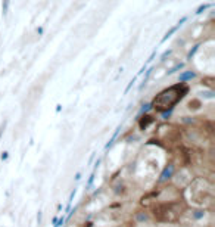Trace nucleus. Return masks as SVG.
<instances>
[{
  "label": "nucleus",
  "instance_id": "obj_1",
  "mask_svg": "<svg viewBox=\"0 0 215 227\" xmlns=\"http://www.w3.org/2000/svg\"><path fill=\"white\" fill-rule=\"evenodd\" d=\"M189 87L186 84H174L171 87L163 88L161 93H158L155 97H153V102L150 103V106L156 111V112H166V111H171L174 106L178 103L180 100L187 94Z\"/></svg>",
  "mask_w": 215,
  "mask_h": 227
},
{
  "label": "nucleus",
  "instance_id": "obj_2",
  "mask_svg": "<svg viewBox=\"0 0 215 227\" xmlns=\"http://www.w3.org/2000/svg\"><path fill=\"white\" fill-rule=\"evenodd\" d=\"M196 77H197V74L195 71H186V72H183V74L178 75V80L180 81H190V80H193Z\"/></svg>",
  "mask_w": 215,
  "mask_h": 227
},
{
  "label": "nucleus",
  "instance_id": "obj_3",
  "mask_svg": "<svg viewBox=\"0 0 215 227\" xmlns=\"http://www.w3.org/2000/svg\"><path fill=\"white\" fill-rule=\"evenodd\" d=\"M150 122H153V117H150L147 112L143 114V117H142V120H140V128H142V130L147 128V125H149Z\"/></svg>",
  "mask_w": 215,
  "mask_h": 227
},
{
  "label": "nucleus",
  "instance_id": "obj_4",
  "mask_svg": "<svg viewBox=\"0 0 215 227\" xmlns=\"http://www.w3.org/2000/svg\"><path fill=\"white\" fill-rule=\"evenodd\" d=\"M189 109L190 111H199L200 108H202V102L199 100V99H192L190 102H189Z\"/></svg>",
  "mask_w": 215,
  "mask_h": 227
},
{
  "label": "nucleus",
  "instance_id": "obj_5",
  "mask_svg": "<svg viewBox=\"0 0 215 227\" xmlns=\"http://www.w3.org/2000/svg\"><path fill=\"white\" fill-rule=\"evenodd\" d=\"M172 175V165L169 164L166 168H165V171L162 173V175H161V180H166V178H169Z\"/></svg>",
  "mask_w": 215,
  "mask_h": 227
},
{
  "label": "nucleus",
  "instance_id": "obj_6",
  "mask_svg": "<svg viewBox=\"0 0 215 227\" xmlns=\"http://www.w3.org/2000/svg\"><path fill=\"white\" fill-rule=\"evenodd\" d=\"M9 6H10V0H1V13H3V16L7 15Z\"/></svg>",
  "mask_w": 215,
  "mask_h": 227
},
{
  "label": "nucleus",
  "instance_id": "obj_7",
  "mask_svg": "<svg viewBox=\"0 0 215 227\" xmlns=\"http://www.w3.org/2000/svg\"><path fill=\"white\" fill-rule=\"evenodd\" d=\"M200 97H203V99H214L215 97V91L212 90V88H209L208 91H205V90H203V91L200 93Z\"/></svg>",
  "mask_w": 215,
  "mask_h": 227
},
{
  "label": "nucleus",
  "instance_id": "obj_8",
  "mask_svg": "<svg viewBox=\"0 0 215 227\" xmlns=\"http://www.w3.org/2000/svg\"><path fill=\"white\" fill-rule=\"evenodd\" d=\"M183 68H184V64H183V62H180V64H177V65H174V68H171L169 71H166V74H168V75H172L174 72L183 70Z\"/></svg>",
  "mask_w": 215,
  "mask_h": 227
},
{
  "label": "nucleus",
  "instance_id": "obj_9",
  "mask_svg": "<svg viewBox=\"0 0 215 227\" xmlns=\"http://www.w3.org/2000/svg\"><path fill=\"white\" fill-rule=\"evenodd\" d=\"M208 7H211V4H202V6H199V9L196 10V15H200L202 12H205Z\"/></svg>",
  "mask_w": 215,
  "mask_h": 227
},
{
  "label": "nucleus",
  "instance_id": "obj_10",
  "mask_svg": "<svg viewBox=\"0 0 215 227\" xmlns=\"http://www.w3.org/2000/svg\"><path fill=\"white\" fill-rule=\"evenodd\" d=\"M137 220H139V221H146V220H147V215H146V214H139V215H137Z\"/></svg>",
  "mask_w": 215,
  "mask_h": 227
},
{
  "label": "nucleus",
  "instance_id": "obj_11",
  "mask_svg": "<svg viewBox=\"0 0 215 227\" xmlns=\"http://www.w3.org/2000/svg\"><path fill=\"white\" fill-rule=\"evenodd\" d=\"M172 53V50H166V52H163V56L161 58V61H165L166 58H169V55Z\"/></svg>",
  "mask_w": 215,
  "mask_h": 227
},
{
  "label": "nucleus",
  "instance_id": "obj_12",
  "mask_svg": "<svg viewBox=\"0 0 215 227\" xmlns=\"http://www.w3.org/2000/svg\"><path fill=\"white\" fill-rule=\"evenodd\" d=\"M197 49H199V44H196V46H195V47H193V49H192V50L189 52V58H192V56L195 55V52H196Z\"/></svg>",
  "mask_w": 215,
  "mask_h": 227
},
{
  "label": "nucleus",
  "instance_id": "obj_13",
  "mask_svg": "<svg viewBox=\"0 0 215 227\" xmlns=\"http://www.w3.org/2000/svg\"><path fill=\"white\" fill-rule=\"evenodd\" d=\"M4 128H6V122H3V124H0V136H1V133L4 131Z\"/></svg>",
  "mask_w": 215,
  "mask_h": 227
},
{
  "label": "nucleus",
  "instance_id": "obj_14",
  "mask_svg": "<svg viewBox=\"0 0 215 227\" xmlns=\"http://www.w3.org/2000/svg\"><path fill=\"white\" fill-rule=\"evenodd\" d=\"M166 1H172V0H158L159 4H163V3H166Z\"/></svg>",
  "mask_w": 215,
  "mask_h": 227
},
{
  "label": "nucleus",
  "instance_id": "obj_15",
  "mask_svg": "<svg viewBox=\"0 0 215 227\" xmlns=\"http://www.w3.org/2000/svg\"><path fill=\"white\" fill-rule=\"evenodd\" d=\"M1 159H7V152H4V154H1Z\"/></svg>",
  "mask_w": 215,
  "mask_h": 227
}]
</instances>
